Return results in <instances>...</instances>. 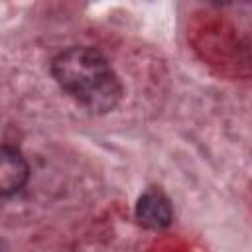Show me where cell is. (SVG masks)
I'll return each instance as SVG.
<instances>
[{"label":"cell","mask_w":252,"mask_h":252,"mask_svg":"<svg viewBox=\"0 0 252 252\" xmlns=\"http://www.w3.org/2000/svg\"><path fill=\"white\" fill-rule=\"evenodd\" d=\"M136 217L148 228H165L171 222V217H173L169 199L159 189L146 191L138 199Z\"/></svg>","instance_id":"7a4b0ae2"},{"label":"cell","mask_w":252,"mask_h":252,"mask_svg":"<svg viewBox=\"0 0 252 252\" xmlns=\"http://www.w3.org/2000/svg\"><path fill=\"white\" fill-rule=\"evenodd\" d=\"M28 179V163L20 152L12 148H2L0 152V191L4 195L18 191Z\"/></svg>","instance_id":"3957f363"},{"label":"cell","mask_w":252,"mask_h":252,"mask_svg":"<svg viewBox=\"0 0 252 252\" xmlns=\"http://www.w3.org/2000/svg\"><path fill=\"white\" fill-rule=\"evenodd\" d=\"M51 71L57 83L93 112H108L120 100L118 77L96 49L71 47L55 57Z\"/></svg>","instance_id":"6da1fadb"}]
</instances>
